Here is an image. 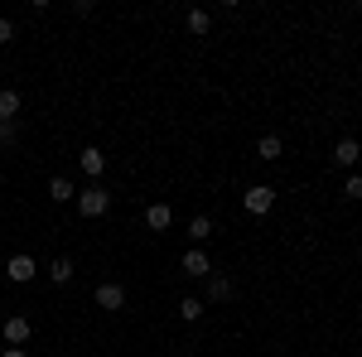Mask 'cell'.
Masks as SVG:
<instances>
[{"mask_svg":"<svg viewBox=\"0 0 362 357\" xmlns=\"http://www.w3.org/2000/svg\"><path fill=\"white\" fill-rule=\"evenodd\" d=\"M145 222H150L155 232H165L169 222H174V208H169V203H150V208H145Z\"/></svg>","mask_w":362,"mask_h":357,"instance_id":"cell-10","label":"cell"},{"mask_svg":"<svg viewBox=\"0 0 362 357\" xmlns=\"http://www.w3.org/2000/svg\"><path fill=\"white\" fill-rule=\"evenodd\" d=\"M29 319H20V314H15V319H5V343H10V348H20V343H29Z\"/></svg>","mask_w":362,"mask_h":357,"instance_id":"cell-7","label":"cell"},{"mask_svg":"<svg viewBox=\"0 0 362 357\" xmlns=\"http://www.w3.org/2000/svg\"><path fill=\"white\" fill-rule=\"evenodd\" d=\"M49 198H54V203H73V198H78V184L63 179V174H54V179H49Z\"/></svg>","mask_w":362,"mask_h":357,"instance_id":"cell-8","label":"cell"},{"mask_svg":"<svg viewBox=\"0 0 362 357\" xmlns=\"http://www.w3.org/2000/svg\"><path fill=\"white\" fill-rule=\"evenodd\" d=\"M0 357H29L25 348H0Z\"/></svg>","mask_w":362,"mask_h":357,"instance_id":"cell-21","label":"cell"},{"mask_svg":"<svg viewBox=\"0 0 362 357\" xmlns=\"http://www.w3.org/2000/svg\"><path fill=\"white\" fill-rule=\"evenodd\" d=\"M97 304H102V309H126V290H121V285H97Z\"/></svg>","mask_w":362,"mask_h":357,"instance_id":"cell-9","label":"cell"},{"mask_svg":"<svg viewBox=\"0 0 362 357\" xmlns=\"http://www.w3.org/2000/svg\"><path fill=\"white\" fill-rule=\"evenodd\" d=\"M348 198H362V174H348V184H343Z\"/></svg>","mask_w":362,"mask_h":357,"instance_id":"cell-18","label":"cell"},{"mask_svg":"<svg viewBox=\"0 0 362 357\" xmlns=\"http://www.w3.org/2000/svg\"><path fill=\"white\" fill-rule=\"evenodd\" d=\"M112 208V193L102 189V184H87V189H78V213L83 218H102Z\"/></svg>","mask_w":362,"mask_h":357,"instance_id":"cell-1","label":"cell"},{"mask_svg":"<svg viewBox=\"0 0 362 357\" xmlns=\"http://www.w3.org/2000/svg\"><path fill=\"white\" fill-rule=\"evenodd\" d=\"M358 160H362V145H358V140H353V136H343V140H338V145H334V165L353 169V165H358Z\"/></svg>","mask_w":362,"mask_h":357,"instance_id":"cell-4","label":"cell"},{"mask_svg":"<svg viewBox=\"0 0 362 357\" xmlns=\"http://www.w3.org/2000/svg\"><path fill=\"white\" fill-rule=\"evenodd\" d=\"M78 165H83V174H87V179H102V174H107V155L87 145L83 155H78Z\"/></svg>","mask_w":362,"mask_h":357,"instance_id":"cell-6","label":"cell"},{"mask_svg":"<svg viewBox=\"0 0 362 357\" xmlns=\"http://www.w3.org/2000/svg\"><path fill=\"white\" fill-rule=\"evenodd\" d=\"M242 203H247V213H256V218H261V213H271V203H276V193L266 189V184H251Z\"/></svg>","mask_w":362,"mask_h":357,"instance_id":"cell-2","label":"cell"},{"mask_svg":"<svg viewBox=\"0 0 362 357\" xmlns=\"http://www.w3.org/2000/svg\"><path fill=\"white\" fill-rule=\"evenodd\" d=\"M49 280H54V285H68V280H73V261H68V256H58L54 266H49Z\"/></svg>","mask_w":362,"mask_h":357,"instance_id":"cell-14","label":"cell"},{"mask_svg":"<svg viewBox=\"0 0 362 357\" xmlns=\"http://www.w3.org/2000/svg\"><path fill=\"white\" fill-rule=\"evenodd\" d=\"M5 275H10L15 285H25V280H34V275H39V266H34V256H10Z\"/></svg>","mask_w":362,"mask_h":357,"instance_id":"cell-5","label":"cell"},{"mask_svg":"<svg viewBox=\"0 0 362 357\" xmlns=\"http://www.w3.org/2000/svg\"><path fill=\"white\" fill-rule=\"evenodd\" d=\"M179 271H184V275H194V280H203V275H213V261H208V256H203L198 247H189V256L179 261Z\"/></svg>","mask_w":362,"mask_h":357,"instance_id":"cell-3","label":"cell"},{"mask_svg":"<svg viewBox=\"0 0 362 357\" xmlns=\"http://www.w3.org/2000/svg\"><path fill=\"white\" fill-rule=\"evenodd\" d=\"M15 116H20V92L0 87V121H15Z\"/></svg>","mask_w":362,"mask_h":357,"instance_id":"cell-11","label":"cell"},{"mask_svg":"<svg viewBox=\"0 0 362 357\" xmlns=\"http://www.w3.org/2000/svg\"><path fill=\"white\" fill-rule=\"evenodd\" d=\"M184 25H189V34H208V29H213V15H208V10H189Z\"/></svg>","mask_w":362,"mask_h":357,"instance_id":"cell-13","label":"cell"},{"mask_svg":"<svg viewBox=\"0 0 362 357\" xmlns=\"http://www.w3.org/2000/svg\"><path fill=\"white\" fill-rule=\"evenodd\" d=\"M0 145H15V121H0Z\"/></svg>","mask_w":362,"mask_h":357,"instance_id":"cell-19","label":"cell"},{"mask_svg":"<svg viewBox=\"0 0 362 357\" xmlns=\"http://www.w3.org/2000/svg\"><path fill=\"white\" fill-rule=\"evenodd\" d=\"M256 155H261V160H280V155H285L280 136H261V140H256Z\"/></svg>","mask_w":362,"mask_h":357,"instance_id":"cell-12","label":"cell"},{"mask_svg":"<svg viewBox=\"0 0 362 357\" xmlns=\"http://www.w3.org/2000/svg\"><path fill=\"white\" fill-rule=\"evenodd\" d=\"M10 39H15V25H10V20H0V44H10Z\"/></svg>","mask_w":362,"mask_h":357,"instance_id":"cell-20","label":"cell"},{"mask_svg":"<svg viewBox=\"0 0 362 357\" xmlns=\"http://www.w3.org/2000/svg\"><path fill=\"white\" fill-rule=\"evenodd\" d=\"M179 319H189V324H194V319H203V300H194V295H189V300L179 304Z\"/></svg>","mask_w":362,"mask_h":357,"instance_id":"cell-17","label":"cell"},{"mask_svg":"<svg viewBox=\"0 0 362 357\" xmlns=\"http://www.w3.org/2000/svg\"><path fill=\"white\" fill-rule=\"evenodd\" d=\"M227 295H232V280L227 275H213L208 280V300H227Z\"/></svg>","mask_w":362,"mask_h":357,"instance_id":"cell-16","label":"cell"},{"mask_svg":"<svg viewBox=\"0 0 362 357\" xmlns=\"http://www.w3.org/2000/svg\"><path fill=\"white\" fill-rule=\"evenodd\" d=\"M189 237H194V242H203V237H213V218H208V213H198V218L189 222Z\"/></svg>","mask_w":362,"mask_h":357,"instance_id":"cell-15","label":"cell"}]
</instances>
